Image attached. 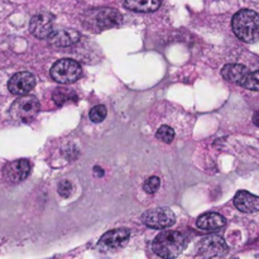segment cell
I'll list each match as a JSON object with an SVG mask.
<instances>
[{
    "mask_svg": "<svg viewBox=\"0 0 259 259\" xmlns=\"http://www.w3.org/2000/svg\"><path fill=\"white\" fill-rule=\"evenodd\" d=\"M232 28L234 34L243 42H255L259 39V14L250 9L239 10L233 17Z\"/></svg>",
    "mask_w": 259,
    "mask_h": 259,
    "instance_id": "cell-1",
    "label": "cell"
},
{
    "mask_svg": "<svg viewBox=\"0 0 259 259\" xmlns=\"http://www.w3.org/2000/svg\"><path fill=\"white\" fill-rule=\"evenodd\" d=\"M186 247V238L176 230L161 232L152 243V249L158 257L176 258Z\"/></svg>",
    "mask_w": 259,
    "mask_h": 259,
    "instance_id": "cell-2",
    "label": "cell"
},
{
    "mask_svg": "<svg viewBox=\"0 0 259 259\" xmlns=\"http://www.w3.org/2000/svg\"><path fill=\"white\" fill-rule=\"evenodd\" d=\"M39 101L35 96H24L17 99L10 106L9 114L14 120L29 123L39 113Z\"/></svg>",
    "mask_w": 259,
    "mask_h": 259,
    "instance_id": "cell-3",
    "label": "cell"
},
{
    "mask_svg": "<svg viewBox=\"0 0 259 259\" xmlns=\"http://www.w3.org/2000/svg\"><path fill=\"white\" fill-rule=\"evenodd\" d=\"M81 66L80 63L76 62L75 60H70V58H65V60H60L52 66L51 68V76L53 80L58 83H72L80 78Z\"/></svg>",
    "mask_w": 259,
    "mask_h": 259,
    "instance_id": "cell-4",
    "label": "cell"
},
{
    "mask_svg": "<svg viewBox=\"0 0 259 259\" xmlns=\"http://www.w3.org/2000/svg\"><path fill=\"white\" fill-rule=\"evenodd\" d=\"M142 222L152 229H166L172 227L176 222L175 214L167 207H157L148 210L142 217Z\"/></svg>",
    "mask_w": 259,
    "mask_h": 259,
    "instance_id": "cell-5",
    "label": "cell"
},
{
    "mask_svg": "<svg viewBox=\"0 0 259 259\" xmlns=\"http://www.w3.org/2000/svg\"><path fill=\"white\" fill-rule=\"evenodd\" d=\"M90 20L99 29H108V28L118 27L121 23V14L111 8H101L90 12Z\"/></svg>",
    "mask_w": 259,
    "mask_h": 259,
    "instance_id": "cell-6",
    "label": "cell"
},
{
    "mask_svg": "<svg viewBox=\"0 0 259 259\" xmlns=\"http://www.w3.org/2000/svg\"><path fill=\"white\" fill-rule=\"evenodd\" d=\"M30 163L28 159H17V161L9 162L3 168V177L5 181L10 184H18L22 182L29 176Z\"/></svg>",
    "mask_w": 259,
    "mask_h": 259,
    "instance_id": "cell-7",
    "label": "cell"
},
{
    "mask_svg": "<svg viewBox=\"0 0 259 259\" xmlns=\"http://www.w3.org/2000/svg\"><path fill=\"white\" fill-rule=\"evenodd\" d=\"M197 252L204 258L224 257L228 253V245L220 237H207L199 243Z\"/></svg>",
    "mask_w": 259,
    "mask_h": 259,
    "instance_id": "cell-8",
    "label": "cell"
},
{
    "mask_svg": "<svg viewBox=\"0 0 259 259\" xmlns=\"http://www.w3.org/2000/svg\"><path fill=\"white\" fill-rule=\"evenodd\" d=\"M129 237H131V230L125 229V228L110 230L100 238L98 248L104 252L110 249H118V248H121L126 244Z\"/></svg>",
    "mask_w": 259,
    "mask_h": 259,
    "instance_id": "cell-9",
    "label": "cell"
},
{
    "mask_svg": "<svg viewBox=\"0 0 259 259\" xmlns=\"http://www.w3.org/2000/svg\"><path fill=\"white\" fill-rule=\"evenodd\" d=\"M29 30L34 37L39 39L50 38L51 34L55 32V18L50 14H37L30 19Z\"/></svg>",
    "mask_w": 259,
    "mask_h": 259,
    "instance_id": "cell-10",
    "label": "cell"
},
{
    "mask_svg": "<svg viewBox=\"0 0 259 259\" xmlns=\"http://www.w3.org/2000/svg\"><path fill=\"white\" fill-rule=\"evenodd\" d=\"M35 86V77L33 73L27 72H18L10 77L8 82V89L14 95H27L30 90Z\"/></svg>",
    "mask_w": 259,
    "mask_h": 259,
    "instance_id": "cell-11",
    "label": "cell"
},
{
    "mask_svg": "<svg viewBox=\"0 0 259 259\" xmlns=\"http://www.w3.org/2000/svg\"><path fill=\"white\" fill-rule=\"evenodd\" d=\"M48 39H50L51 45L55 46V47H70V46L76 45L80 40V33L75 29L62 28V29L55 30Z\"/></svg>",
    "mask_w": 259,
    "mask_h": 259,
    "instance_id": "cell-12",
    "label": "cell"
},
{
    "mask_svg": "<svg viewBox=\"0 0 259 259\" xmlns=\"http://www.w3.org/2000/svg\"><path fill=\"white\" fill-rule=\"evenodd\" d=\"M234 205L239 211L245 214L259 211V196L248 191H238L234 196Z\"/></svg>",
    "mask_w": 259,
    "mask_h": 259,
    "instance_id": "cell-13",
    "label": "cell"
},
{
    "mask_svg": "<svg viewBox=\"0 0 259 259\" xmlns=\"http://www.w3.org/2000/svg\"><path fill=\"white\" fill-rule=\"evenodd\" d=\"M227 220L223 215L217 214V212H206L202 214L201 217L197 219L196 225L200 230L202 232H214V230H219L225 227Z\"/></svg>",
    "mask_w": 259,
    "mask_h": 259,
    "instance_id": "cell-14",
    "label": "cell"
},
{
    "mask_svg": "<svg viewBox=\"0 0 259 259\" xmlns=\"http://www.w3.org/2000/svg\"><path fill=\"white\" fill-rule=\"evenodd\" d=\"M248 73H249V70L245 66L239 65V63L225 65L222 70V76L225 80L233 83H238V85H243Z\"/></svg>",
    "mask_w": 259,
    "mask_h": 259,
    "instance_id": "cell-15",
    "label": "cell"
},
{
    "mask_svg": "<svg viewBox=\"0 0 259 259\" xmlns=\"http://www.w3.org/2000/svg\"><path fill=\"white\" fill-rule=\"evenodd\" d=\"M124 5L137 13H152L161 7V0H124Z\"/></svg>",
    "mask_w": 259,
    "mask_h": 259,
    "instance_id": "cell-16",
    "label": "cell"
},
{
    "mask_svg": "<svg viewBox=\"0 0 259 259\" xmlns=\"http://www.w3.org/2000/svg\"><path fill=\"white\" fill-rule=\"evenodd\" d=\"M53 101H55V104L57 106H62L63 104H66L67 101H70L72 98H77L76 96V94L73 93L72 90H68V89H63V88H60L57 89V90H55V93H53Z\"/></svg>",
    "mask_w": 259,
    "mask_h": 259,
    "instance_id": "cell-17",
    "label": "cell"
},
{
    "mask_svg": "<svg viewBox=\"0 0 259 259\" xmlns=\"http://www.w3.org/2000/svg\"><path fill=\"white\" fill-rule=\"evenodd\" d=\"M242 86L248 89V90L259 91V70L254 71V72L248 73L247 78H245Z\"/></svg>",
    "mask_w": 259,
    "mask_h": 259,
    "instance_id": "cell-18",
    "label": "cell"
},
{
    "mask_svg": "<svg viewBox=\"0 0 259 259\" xmlns=\"http://www.w3.org/2000/svg\"><path fill=\"white\" fill-rule=\"evenodd\" d=\"M156 137L159 141L164 142V143H171L175 138V131L168 125H162L161 128L157 131Z\"/></svg>",
    "mask_w": 259,
    "mask_h": 259,
    "instance_id": "cell-19",
    "label": "cell"
},
{
    "mask_svg": "<svg viewBox=\"0 0 259 259\" xmlns=\"http://www.w3.org/2000/svg\"><path fill=\"white\" fill-rule=\"evenodd\" d=\"M106 114H108V111H106L105 106L96 105L91 109L89 116H90V120L94 121V123H100L106 118Z\"/></svg>",
    "mask_w": 259,
    "mask_h": 259,
    "instance_id": "cell-20",
    "label": "cell"
},
{
    "mask_svg": "<svg viewBox=\"0 0 259 259\" xmlns=\"http://www.w3.org/2000/svg\"><path fill=\"white\" fill-rule=\"evenodd\" d=\"M159 185H161V180H159L157 176H152L144 181L143 189L147 194H154V192L158 190Z\"/></svg>",
    "mask_w": 259,
    "mask_h": 259,
    "instance_id": "cell-21",
    "label": "cell"
},
{
    "mask_svg": "<svg viewBox=\"0 0 259 259\" xmlns=\"http://www.w3.org/2000/svg\"><path fill=\"white\" fill-rule=\"evenodd\" d=\"M71 192H72V184L68 180H63V181H61L58 184V194L63 199H67L71 195Z\"/></svg>",
    "mask_w": 259,
    "mask_h": 259,
    "instance_id": "cell-22",
    "label": "cell"
},
{
    "mask_svg": "<svg viewBox=\"0 0 259 259\" xmlns=\"http://www.w3.org/2000/svg\"><path fill=\"white\" fill-rule=\"evenodd\" d=\"M253 123L257 126H259V111H257V113L254 114V116H253Z\"/></svg>",
    "mask_w": 259,
    "mask_h": 259,
    "instance_id": "cell-23",
    "label": "cell"
}]
</instances>
